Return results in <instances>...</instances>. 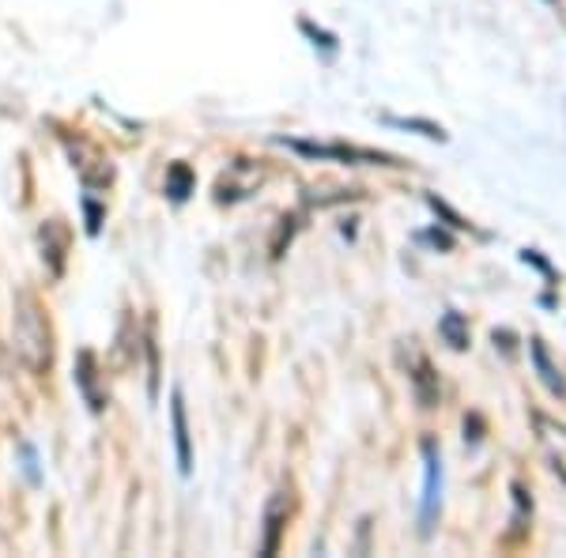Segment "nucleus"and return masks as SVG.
I'll return each instance as SVG.
<instances>
[{"label":"nucleus","instance_id":"4","mask_svg":"<svg viewBox=\"0 0 566 558\" xmlns=\"http://www.w3.org/2000/svg\"><path fill=\"white\" fill-rule=\"evenodd\" d=\"M287 513H291V498L280 490V495H273V502H268V510H265V544H261V551L265 555H273L276 547H280V532L287 524Z\"/></svg>","mask_w":566,"mask_h":558},{"label":"nucleus","instance_id":"1","mask_svg":"<svg viewBox=\"0 0 566 558\" xmlns=\"http://www.w3.org/2000/svg\"><path fill=\"white\" fill-rule=\"evenodd\" d=\"M15 340H20V351L31 363V371L46 374L49 363H53V332H49V322L38 299L27 291L15 299Z\"/></svg>","mask_w":566,"mask_h":558},{"label":"nucleus","instance_id":"6","mask_svg":"<svg viewBox=\"0 0 566 558\" xmlns=\"http://www.w3.org/2000/svg\"><path fill=\"white\" fill-rule=\"evenodd\" d=\"M532 359H537V366H540V377H544V385H547V389H552L555 397H566V381H563L559 374H555V366L547 363V351H544V343H540V340L532 343Z\"/></svg>","mask_w":566,"mask_h":558},{"label":"nucleus","instance_id":"3","mask_svg":"<svg viewBox=\"0 0 566 558\" xmlns=\"http://www.w3.org/2000/svg\"><path fill=\"white\" fill-rule=\"evenodd\" d=\"M537 430H540V441H544L547 457H552V468L563 475V483H566V426H559V423H552V418L540 415L537 418Z\"/></svg>","mask_w":566,"mask_h":558},{"label":"nucleus","instance_id":"2","mask_svg":"<svg viewBox=\"0 0 566 558\" xmlns=\"http://www.w3.org/2000/svg\"><path fill=\"white\" fill-rule=\"evenodd\" d=\"M423 461H426V483H423V529H431L434 513H438V490H442V468H438V457H434V446H431V441L423 446Z\"/></svg>","mask_w":566,"mask_h":558},{"label":"nucleus","instance_id":"8","mask_svg":"<svg viewBox=\"0 0 566 558\" xmlns=\"http://www.w3.org/2000/svg\"><path fill=\"white\" fill-rule=\"evenodd\" d=\"M189 189H193V174H189L185 162H174V167H170V174H167V193L174 196V201H185Z\"/></svg>","mask_w":566,"mask_h":558},{"label":"nucleus","instance_id":"5","mask_svg":"<svg viewBox=\"0 0 566 558\" xmlns=\"http://www.w3.org/2000/svg\"><path fill=\"white\" fill-rule=\"evenodd\" d=\"M170 415H174V446H178V468H182V475L193 472V453H189V423H185V400L182 392L174 389V397H170Z\"/></svg>","mask_w":566,"mask_h":558},{"label":"nucleus","instance_id":"7","mask_svg":"<svg viewBox=\"0 0 566 558\" xmlns=\"http://www.w3.org/2000/svg\"><path fill=\"white\" fill-rule=\"evenodd\" d=\"M438 332L449 340V348H457V351L469 348V325H465V317H461V314H446V317H442Z\"/></svg>","mask_w":566,"mask_h":558}]
</instances>
